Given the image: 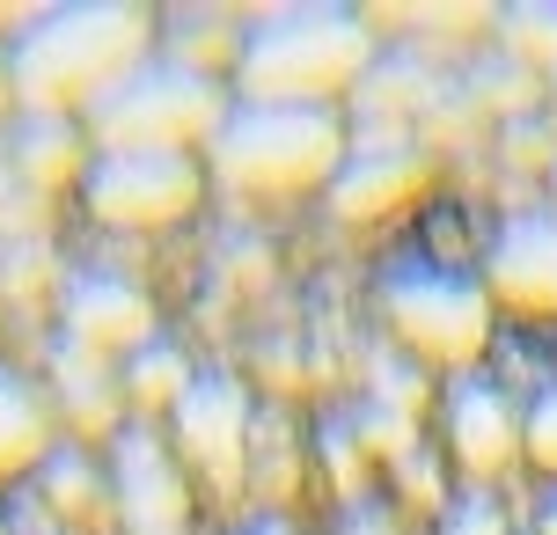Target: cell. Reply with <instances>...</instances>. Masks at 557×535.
<instances>
[{"label": "cell", "instance_id": "3", "mask_svg": "<svg viewBox=\"0 0 557 535\" xmlns=\"http://www.w3.org/2000/svg\"><path fill=\"white\" fill-rule=\"evenodd\" d=\"M345 154H352V140H345L337 103H250V96H235L227 125L206 147V170L243 198H301L331 191Z\"/></svg>", "mask_w": 557, "mask_h": 535}, {"label": "cell", "instance_id": "14", "mask_svg": "<svg viewBox=\"0 0 557 535\" xmlns=\"http://www.w3.org/2000/svg\"><path fill=\"white\" fill-rule=\"evenodd\" d=\"M45 455H52V403L29 374L0 366V477L45 470Z\"/></svg>", "mask_w": 557, "mask_h": 535}, {"label": "cell", "instance_id": "24", "mask_svg": "<svg viewBox=\"0 0 557 535\" xmlns=\"http://www.w3.org/2000/svg\"><path fill=\"white\" fill-rule=\"evenodd\" d=\"M529 535H557V484L535 499V528H529Z\"/></svg>", "mask_w": 557, "mask_h": 535}, {"label": "cell", "instance_id": "6", "mask_svg": "<svg viewBox=\"0 0 557 535\" xmlns=\"http://www.w3.org/2000/svg\"><path fill=\"white\" fill-rule=\"evenodd\" d=\"M206 191V162L198 154H154V147H125V154H96L82 176V198L103 227H176Z\"/></svg>", "mask_w": 557, "mask_h": 535}, {"label": "cell", "instance_id": "10", "mask_svg": "<svg viewBox=\"0 0 557 535\" xmlns=\"http://www.w3.org/2000/svg\"><path fill=\"white\" fill-rule=\"evenodd\" d=\"M484 286L521 315H557V198L499 221V235L484 242Z\"/></svg>", "mask_w": 557, "mask_h": 535}, {"label": "cell", "instance_id": "22", "mask_svg": "<svg viewBox=\"0 0 557 535\" xmlns=\"http://www.w3.org/2000/svg\"><path fill=\"white\" fill-rule=\"evenodd\" d=\"M345 535H396V521H389V507H352L345 513Z\"/></svg>", "mask_w": 557, "mask_h": 535}, {"label": "cell", "instance_id": "2", "mask_svg": "<svg viewBox=\"0 0 557 535\" xmlns=\"http://www.w3.org/2000/svg\"><path fill=\"white\" fill-rule=\"evenodd\" d=\"M382 59L374 15L345 0H286L243 15V52H235V96L250 103H337L360 88Z\"/></svg>", "mask_w": 557, "mask_h": 535}, {"label": "cell", "instance_id": "16", "mask_svg": "<svg viewBox=\"0 0 557 535\" xmlns=\"http://www.w3.org/2000/svg\"><path fill=\"white\" fill-rule=\"evenodd\" d=\"M235 52H243V23H235V15L176 8V15L162 23V59L191 66V74H213V82H221V66L235 74Z\"/></svg>", "mask_w": 557, "mask_h": 535}, {"label": "cell", "instance_id": "27", "mask_svg": "<svg viewBox=\"0 0 557 535\" xmlns=\"http://www.w3.org/2000/svg\"><path fill=\"white\" fill-rule=\"evenodd\" d=\"M550 176H557V170H550ZM550 191H557V184H550Z\"/></svg>", "mask_w": 557, "mask_h": 535}, {"label": "cell", "instance_id": "5", "mask_svg": "<svg viewBox=\"0 0 557 535\" xmlns=\"http://www.w3.org/2000/svg\"><path fill=\"white\" fill-rule=\"evenodd\" d=\"M382 323L411 360L470 366L492 345V286L441 257H396L382 272Z\"/></svg>", "mask_w": 557, "mask_h": 535}, {"label": "cell", "instance_id": "15", "mask_svg": "<svg viewBox=\"0 0 557 535\" xmlns=\"http://www.w3.org/2000/svg\"><path fill=\"white\" fill-rule=\"evenodd\" d=\"M37 499L52 513L59 528H96L103 513H111V470H96L82 448H52L45 455V470H37Z\"/></svg>", "mask_w": 557, "mask_h": 535}, {"label": "cell", "instance_id": "18", "mask_svg": "<svg viewBox=\"0 0 557 535\" xmlns=\"http://www.w3.org/2000/svg\"><path fill=\"white\" fill-rule=\"evenodd\" d=\"M492 29H499L506 59H521L529 74H550L557 82V0H521V8H506Z\"/></svg>", "mask_w": 557, "mask_h": 535}, {"label": "cell", "instance_id": "8", "mask_svg": "<svg viewBox=\"0 0 557 535\" xmlns=\"http://www.w3.org/2000/svg\"><path fill=\"white\" fill-rule=\"evenodd\" d=\"M111 513L125 535H191V484L184 462L147 419L111 433Z\"/></svg>", "mask_w": 557, "mask_h": 535}, {"label": "cell", "instance_id": "23", "mask_svg": "<svg viewBox=\"0 0 557 535\" xmlns=\"http://www.w3.org/2000/svg\"><path fill=\"white\" fill-rule=\"evenodd\" d=\"M227 535H294V521L286 513H250V521H235Z\"/></svg>", "mask_w": 557, "mask_h": 535}, {"label": "cell", "instance_id": "4", "mask_svg": "<svg viewBox=\"0 0 557 535\" xmlns=\"http://www.w3.org/2000/svg\"><path fill=\"white\" fill-rule=\"evenodd\" d=\"M227 111H235V96H227L213 74H191V66H176V59L154 52L147 66H133L82 125H88V140H96V154H125V147L198 154V147H213Z\"/></svg>", "mask_w": 557, "mask_h": 535}, {"label": "cell", "instance_id": "26", "mask_svg": "<svg viewBox=\"0 0 557 535\" xmlns=\"http://www.w3.org/2000/svg\"><path fill=\"white\" fill-rule=\"evenodd\" d=\"M37 507H45V499H37ZM23 535H66V528H52V513H45V521H37V528H23Z\"/></svg>", "mask_w": 557, "mask_h": 535}, {"label": "cell", "instance_id": "19", "mask_svg": "<svg viewBox=\"0 0 557 535\" xmlns=\"http://www.w3.org/2000/svg\"><path fill=\"white\" fill-rule=\"evenodd\" d=\"M521 455L557 477V382H543V389L521 403Z\"/></svg>", "mask_w": 557, "mask_h": 535}, {"label": "cell", "instance_id": "20", "mask_svg": "<svg viewBox=\"0 0 557 535\" xmlns=\"http://www.w3.org/2000/svg\"><path fill=\"white\" fill-rule=\"evenodd\" d=\"M441 535H513V528H506V507L476 484V492H462V499L441 507Z\"/></svg>", "mask_w": 557, "mask_h": 535}, {"label": "cell", "instance_id": "17", "mask_svg": "<svg viewBox=\"0 0 557 535\" xmlns=\"http://www.w3.org/2000/svg\"><path fill=\"white\" fill-rule=\"evenodd\" d=\"M191 374H198V366L184 360L176 345L154 338V345H139L133 360H125V382H117V389L133 396L139 411H176V396L191 389Z\"/></svg>", "mask_w": 557, "mask_h": 535}, {"label": "cell", "instance_id": "28", "mask_svg": "<svg viewBox=\"0 0 557 535\" xmlns=\"http://www.w3.org/2000/svg\"><path fill=\"white\" fill-rule=\"evenodd\" d=\"M0 535H8V528H0Z\"/></svg>", "mask_w": 557, "mask_h": 535}, {"label": "cell", "instance_id": "25", "mask_svg": "<svg viewBox=\"0 0 557 535\" xmlns=\"http://www.w3.org/2000/svg\"><path fill=\"white\" fill-rule=\"evenodd\" d=\"M15 111V74H8V45H0V117Z\"/></svg>", "mask_w": 557, "mask_h": 535}, {"label": "cell", "instance_id": "12", "mask_svg": "<svg viewBox=\"0 0 557 535\" xmlns=\"http://www.w3.org/2000/svg\"><path fill=\"white\" fill-rule=\"evenodd\" d=\"M447 448L476 484L521 462V403L492 382V374H455L447 389Z\"/></svg>", "mask_w": 557, "mask_h": 535}, {"label": "cell", "instance_id": "9", "mask_svg": "<svg viewBox=\"0 0 557 535\" xmlns=\"http://www.w3.org/2000/svg\"><path fill=\"white\" fill-rule=\"evenodd\" d=\"M59 323H66V345L88 352V360H133L139 345H154V301L117 264L66 272V286H59Z\"/></svg>", "mask_w": 557, "mask_h": 535}, {"label": "cell", "instance_id": "1", "mask_svg": "<svg viewBox=\"0 0 557 535\" xmlns=\"http://www.w3.org/2000/svg\"><path fill=\"white\" fill-rule=\"evenodd\" d=\"M154 52H162V23H154L139 0H59V8H37V15L8 37L15 111L88 117Z\"/></svg>", "mask_w": 557, "mask_h": 535}, {"label": "cell", "instance_id": "13", "mask_svg": "<svg viewBox=\"0 0 557 535\" xmlns=\"http://www.w3.org/2000/svg\"><path fill=\"white\" fill-rule=\"evenodd\" d=\"M8 162L23 184L37 191H59V184H82L88 162H96V140H88L82 117H15V133H8Z\"/></svg>", "mask_w": 557, "mask_h": 535}, {"label": "cell", "instance_id": "7", "mask_svg": "<svg viewBox=\"0 0 557 535\" xmlns=\"http://www.w3.org/2000/svg\"><path fill=\"white\" fill-rule=\"evenodd\" d=\"M169 425H176V455H184L191 470H206L213 492H235V484H243L250 440H257V411H250V389H243L227 366H198L191 389L176 396Z\"/></svg>", "mask_w": 557, "mask_h": 535}, {"label": "cell", "instance_id": "11", "mask_svg": "<svg viewBox=\"0 0 557 535\" xmlns=\"http://www.w3.org/2000/svg\"><path fill=\"white\" fill-rule=\"evenodd\" d=\"M425 170L433 162H425V147L411 133H367V140H352L345 170L331 176V213L337 221H382V213L418 198Z\"/></svg>", "mask_w": 557, "mask_h": 535}, {"label": "cell", "instance_id": "21", "mask_svg": "<svg viewBox=\"0 0 557 535\" xmlns=\"http://www.w3.org/2000/svg\"><path fill=\"white\" fill-rule=\"evenodd\" d=\"M323 455H331L337 484H360V470H367V448H360V433H352V419L323 425Z\"/></svg>", "mask_w": 557, "mask_h": 535}]
</instances>
